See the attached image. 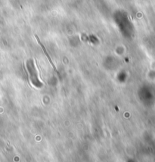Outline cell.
<instances>
[{"label": "cell", "instance_id": "6da1fadb", "mask_svg": "<svg viewBox=\"0 0 155 162\" xmlns=\"http://www.w3.org/2000/svg\"><path fill=\"white\" fill-rule=\"evenodd\" d=\"M35 37H36V40H37V42H38L39 45H40V46H41V48H42V50H43V51H44V54H46V56L47 57V58H48V60H49V62H50L51 65H52V67H53L54 70L56 72H58V70H57L56 67H55V66H54V63L52 62V59H51L50 56L48 55V52H47V51H46V48H45V46H44V45H42V42H41V41L39 40V37H38V36H37V35H35Z\"/></svg>", "mask_w": 155, "mask_h": 162}]
</instances>
